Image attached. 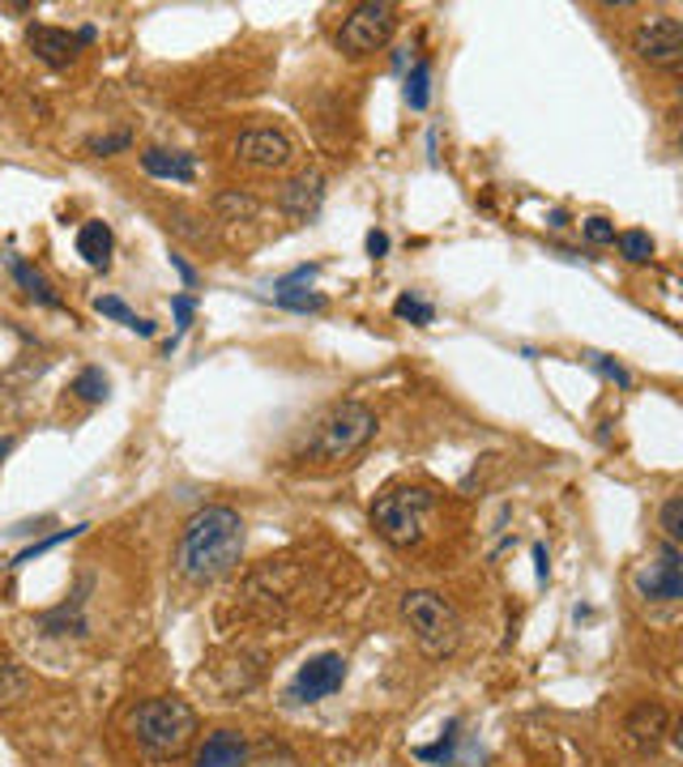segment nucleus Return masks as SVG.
I'll list each match as a JSON object with an SVG mask.
<instances>
[{"label":"nucleus","mask_w":683,"mask_h":767,"mask_svg":"<svg viewBox=\"0 0 683 767\" xmlns=\"http://www.w3.org/2000/svg\"><path fill=\"white\" fill-rule=\"evenodd\" d=\"M372 435H376V414L367 405H360V401H342V405L325 410L317 419L312 439H308V457L321 460V465L351 460Z\"/></svg>","instance_id":"7ed1b4c3"},{"label":"nucleus","mask_w":683,"mask_h":767,"mask_svg":"<svg viewBox=\"0 0 683 767\" xmlns=\"http://www.w3.org/2000/svg\"><path fill=\"white\" fill-rule=\"evenodd\" d=\"M236 158L252 171H282L295 158V146L278 128H248L236 141Z\"/></svg>","instance_id":"9d476101"},{"label":"nucleus","mask_w":683,"mask_h":767,"mask_svg":"<svg viewBox=\"0 0 683 767\" xmlns=\"http://www.w3.org/2000/svg\"><path fill=\"white\" fill-rule=\"evenodd\" d=\"M590 367H594L599 376H606V380H615L619 388H628V384H633V376H628V371H624L619 363H611L606 354H590Z\"/></svg>","instance_id":"cd10ccee"},{"label":"nucleus","mask_w":683,"mask_h":767,"mask_svg":"<svg viewBox=\"0 0 683 767\" xmlns=\"http://www.w3.org/2000/svg\"><path fill=\"white\" fill-rule=\"evenodd\" d=\"M128 146H133V137H128V133H112V137H90V141H86V150L99 153V158H103V153L128 150Z\"/></svg>","instance_id":"c85d7f7f"},{"label":"nucleus","mask_w":683,"mask_h":767,"mask_svg":"<svg viewBox=\"0 0 683 767\" xmlns=\"http://www.w3.org/2000/svg\"><path fill=\"white\" fill-rule=\"evenodd\" d=\"M78 256L90 268L112 265V230H107V222H86L78 230Z\"/></svg>","instance_id":"dca6fc26"},{"label":"nucleus","mask_w":683,"mask_h":767,"mask_svg":"<svg viewBox=\"0 0 683 767\" xmlns=\"http://www.w3.org/2000/svg\"><path fill=\"white\" fill-rule=\"evenodd\" d=\"M658 525H662V534H667L671 546H680V541H683V495H671L667 503H662Z\"/></svg>","instance_id":"4be33fe9"},{"label":"nucleus","mask_w":683,"mask_h":767,"mask_svg":"<svg viewBox=\"0 0 683 767\" xmlns=\"http://www.w3.org/2000/svg\"><path fill=\"white\" fill-rule=\"evenodd\" d=\"M9 268H13V282L35 299V304H43V307H65V299L56 295V286L43 277L39 268H31L26 261H9Z\"/></svg>","instance_id":"f3484780"},{"label":"nucleus","mask_w":683,"mask_h":767,"mask_svg":"<svg viewBox=\"0 0 683 767\" xmlns=\"http://www.w3.org/2000/svg\"><path fill=\"white\" fill-rule=\"evenodd\" d=\"M171 265L180 268V277H184V282H189V286H197V268L189 265V261H184V256H171Z\"/></svg>","instance_id":"473e14b6"},{"label":"nucleus","mask_w":683,"mask_h":767,"mask_svg":"<svg viewBox=\"0 0 683 767\" xmlns=\"http://www.w3.org/2000/svg\"><path fill=\"white\" fill-rule=\"evenodd\" d=\"M73 392H78L81 401H107V376L94 371V367H86L78 380H73Z\"/></svg>","instance_id":"b1692460"},{"label":"nucleus","mask_w":683,"mask_h":767,"mask_svg":"<svg viewBox=\"0 0 683 767\" xmlns=\"http://www.w3.org/2000/svg\"><path fill=\"white\" fill-rule=\"evenodd\" d=\"M342 683H346V661H342L338 652H321V656H312L308 665H299V674H295V683H291V699L317 703L325 695H333Z\"/></svg>","instance_id":"9b49d317"},{"label":"nucleus","mask_w":683,"mask_h":767,"mask_svg":"<svg viewBox=\"0 0 683 767\" xmlns=\"http://www.w3.org/2000/svg\"><path fill=\"white\" fill-rule=\"evenodd\" d=\"M428 99H432V69H428V60H419V65L410 69V77H406V103H410L414 112H423Z\"/></svg>","instance_id":"aec40b11"},{"label":"nucleus","mask_w":683,"mask_h":767,"mask_svg":"<svg viewBox=\"0 0 683 767\" xmlns=\"http://www.w3.org/2000/svg\"><path fill=\"white\" fill-rule=\"evenodd\" d=\"M128 733L150 759H175L197 737V712L175 695H155V699L133 708Z\"/></svg>","instance_id":"f03ea898"},{"label":"nucleus","mask_w":683,"mask_h":767,"mask_svg":"<svg viewBox=\"0 0 683 767\" xmlns=\"http://www.w3.org/2000/svg\"><path fill=\"white\" fill-rule=\"evenodd\" d=\"M534 559H538V580H547V546H534Z\"/></svg>","instance_id":"72a5a7b5"},{"label":"nucleus","mask_w":683,"mask_h":767,"mask_svg":"<svg viewBox=\"0 0 683 767\" xmlns=\"http://www.w3.org/2000/svg\"><path fill=\"white\" fill-rule=\"evenodd\" d=\"M243 759H248V746H243L240 733L236 729H214L202 742L193 767H243Z\"/></svg>","instance_id":"ddd939ff"},{"label":"nucleus","mask_w":683,"mask_h":767,"mask_svg":"<svg viewBox=\"0 0 683 767\" xmlns=\"http://www.w3.org/2000/svg\"><path fill=\"white\" fill-rule=\"evenodd\" d=\"M81 529H86V525H73V529H60V534L47 537V541H35L31 550H22V554H18V563H31V559H39V554H47V550H56L60 541H73V537H78Z\"/></svg>","instance_id":"bb28decb"},{"label":"nucleus","mask_w":683,"mask_h":767,"mask_svg":"<svg viewBox=\"0 0 683 767\" xmlns=\"http://www.w3.org/2000/svg\"><path fill=\"white\" fill-rule=\"evenodd\" d=\"M274 304L286 311H321L325 299L312 290H299V286H274Z\"/></svg>","instance_id":"412c9836"},{"label":"nucleus","mask_w":683,"mask_h":767,"mask_svg":"<svg viewBox=\"0 0 683 767\" xmlns=\"http://www.w3.org/2000/svg\"><path fill=\"white\" fill-rule=\"evenodd\" d=\"M90 38H94L90 26L78 31V35H73V31H60V26H31V31H26V47H31V56L43 60L47 69H69Z\"/></svg>","instance_id":"1a4fd4ad"},{"label":"nucleus","mask_w":683,"mask_h":767,"mask_svg":"<svg viewBox=\"0 0 683 767\" xmlns=\"http://www.w3.org/2000/svg\"><path fill=\"white\" fill-rule=\"evenodd\" d=\"M394 311H398L402 320H414V324H432V320H436L432 304H423V299H414V295H402V299L394 304Z\"/></svg>","instance_id":"a878e982"},{"label":"nucleus","mask_w":683,"mask_h":767,"mask_svg":"<svg viewBox=\"0 0 683 767\" xmlns=\"http://www.w3.org/2000/svg\"><path fill=\"white\" fill-rule=\"evenodd\" d=\"M624 733H628L641 751H658L662 737L671 733V712H667L662 703H637V708L628 712V721H624Z\"/></svg>","instance_id":"f8f14e48"},{"label":"nucleus","mask_w":683,"mask_h":767,"mask_svg":"<svg viewBox=\"0 0 683 767\" xmlns=\"http://www.w3.org/2000/svg\"><path fill=\"white\" fill-rule=\"evenodd\" d=\"M243 554V516L236 507H202L189 516L180 546H175V568L189 584H214L240 563Z\"/></svg>","instance_id":"f257e3e1"},{"label":"nucleus","mask_w":683,"mask_h":767,"mask_svg":"<svg viewBox=\"0 0 683 767\" xmlns=\"http://www.w3.org/2000/svg\"><path fill=\"white\" fill-rule=\"evenodd\" d=\"M633 584H637V593H641L645 602H680L683 597V563H680V550L667 541L649 563L637 568L633 575Z\"/></svg>","instance_id":"6e6552de"},{"label":"nucleus","mask_w":683,"mask_h":767,"mask_svg":"<svg viewBox=\"0 0 683 767\" xmlns=\"http://www.w3.org/2000/svg\"><path fill=\"white\" fill-rule=\"evenodd\" d=\"M402 618L410 622L419 649L428 652V656H448V652L462 644V618L432 588H410L402 597Z\"/></svg>","instance_id":"39448f33"},{"label":"nucleus","mask_w":683,"mask_h":767,"mask_svg":"<svg viewBox=\"0 0 683 767\" xmlns=\"http://www.w3.org/2000/svg\"><path fill=\"white\" fill-rule=\"evenodd\" d=\"M615 243H619V256L633 261V265L653 261V239H649V230H619Z\"/></svg>","instance_id":"6ab92c4d"},{"label":"nucleus","mask_w":683,"mask_h":767,"mask_svg":"<svg viewBox=\"0 0 683 767\" xmlns=\"http://www.w3.org/2000/svg\"><path fill=\"white\" fill-rule=\"evenodd\" d=\"M141 167H146V175H155V180H175V184H189V180L197 175V162H193L189 153L159 150V146L141 153Z\"/></svg>","instance_id":"4468645a"},{"label":"nucleus","mask_w":683,"mask_h":767,"mask_svg":"<svg viewBox=\"0 0 683 767\" xmlns=\"http://www.w3.org/2000/svg\"><path fill=\"white\" fill-rule=\"evenodd\" d=\"M13 444H18L13 435H4V439H0V460H4V457H9V453H13Z\"/></svg>","instance_id":"f704fd0d"},{"label":"nucleus","mask_w":683,"mask_h":767,"mask_svg":"<svg viewBox=\"0 0 683 767\" xmlns=\"http://www.w3.org/2000/svg\"><path fill=\"white\" fill-rule=\"evenodd\" d=\"M432 507H436L432 491H423V486H394V491H385V495L372 503V529L385 537L389 546H398V550L419 546L423 534H428Z\"/></svg>","instance_id":"20e7f679"},{"label":"nucleus","mask_w":683,"mask_h":767,"mask_svg":"<svg viewBox=\"0 0 683 767\" xmlns=\"http://www.w3.org/2000/svg\"><path fill=\"white\" fill-rule=\"evenodd\" d=\"M585 239L590 243H615V227L606 218H585Z\"/></svg>","instance_id":"c756f323"},{"label":"nucleus","mask_w":683,"mask_h":767,"mask_svg":"<svg viewBox=\"0 0 683 767\" xmlns=\"http://www.w3.org/2000/svg\"><path fill=\"white\" fill-rule=\"evenodd\" d=\"M26 674L13 665V661H0V703H18L26 695Z\"/></svg>","instance_id":"5701e85b"},{"label":"nucleus","mask_w":683,"mask_h":767,"mask_svg":"<svg viewBox=\"0 0 683 767\" xmlns=\"http://www.w3.org/2000/svg\"><path fill=\"white\" fill-rule=\"evenodd\" d=\"M398 31V9L389 4V0H367V4H355L351 13H346V22H342V31H338V47L351 56V60H360V56H372V51H380L389 38Z\"/></svg>","instance_id":"423d86ee"},{"label":"nucleus","mask_w":683,"mask_h":767,"mask_svg":"<svg viewBox=\"0 0 683 767\" xmlns=\"http://www.w3.org/2000/svg\"><path fill=\"white\" fill-rule=\"evenodd\" d=\"M94 311H99V316H107V320H121L124 329H133V333H141V337H155V324H150L146 316H137V311L124 304V299H116V295L94 299Z\"/></svg>","instance_id":"a211bd4d"},{"label":"nucleus","mask_w":683,"mask_h":767,"mask_svg":"<svg viewBox=\"0 0 683 767\" xmlns=\"http://www.w3.org/2000/svg\"><path fill=\"white\" fill-rule=\"evenodd\" d=\"M367 252H372V256H385V252H389V234H385V230H372V234H367Z\"/></svg>","instance_id":"2f4dec72"},{"label":"nucleus","mask_w":683,"mask_h":767,"mask_svg":"<svg viewBox=\"0 0 683 767\" xmlns=\"http://www.w3.org/2000/svg\"><path fill=\"white\" fill-rule=\"evenodd\" d=\"M214 205H218V214H231V218H252V214L261 209V205H257L252 196H243V192H223Z\"/></svg>","instance_id":"393cba45"},{"label":"nucleus","mask_w":683,"mask_h":767,"mask_svg":"<svg viewBox=\"0 0 683 767\" xmlns=\"http://www.w3.org/2000/svg\"><path fill=\"white\" fill-rule=\"evenodd\" d=\"M317 205H321V175H304V180H291L282 188V209L291 218H299V222L308 214H317Z\"/></svg>","instance_id":"2eb2a0df"},{"label":"nucleus","mask_w":683,"mask_h":767,"mask_svg":"<svg viewBox=\"0 0 683 767\" xmlns=\"http://www.w3.org/2000/svg\"><path fill=\"white\" fill-rule=\"evenodd\" d=\"M633 51L649 60V65H680L683 60V22L680 18H667V13H653L645 18L641 26L633 31Z\"/></svg>","instance_id":"0eeeda50"},{"label":"nucleus","mask_w":683,"mask_h":767,"mask_svg":"<svg viewBox=\"0 0 683 767\" xmlns=\"http://www.w3.org/2000/svg\"><path fill=\"white\" fill-rule=\"evenodd\" d=\"M193 307H197V304H193L189 295H180V299H175V324H180V333L193 324Z\"/></svg>","instance_id":"7c9ffc66"}]
</instances>
